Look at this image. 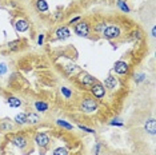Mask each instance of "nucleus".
Returning a JSON list of instances; mask_svg holds the SVG:
<instances>
[{"label": "nucleus", "instance_id": "nucleus-20", "mask_svg": "<svg viewBox=\"0 0 156 155\" xmlns=\"http://www.w3.org/2000/svg\"><path fill=\"white\" fill-rule=\"evenodd\" d=\"M107 28V24L105 23H98L96 26L94 27V30H95V32H98V34H103V31Z\"/></svg>", "mask_w": 156, "mask_h": 155}, {"label": "nucleus", "instance_id": "nucleus-11", "mask_svg": "<svg viewBox=\"0 0 156 155\" xmlns=\"http://www.w3.org/2000/svg\"><path fill=\"white\" fill-rule=\"evenodd\" d=\"M15 28L17 32H26L28 28H30V24H28L27 20L19 19V20H16V23H15Z\"/></svg>", "mask_w": 156, "mask_h": 155}, {"label": "nucleus", "instance_id": "nucleus-32", "mask_svg": "<svg viewBox=\"0 0 156 155\" xmlns=\"http://www.w3.org/2000/svg\"><path fill=\"white\" fill-rule=\"evenodd\" d=\"M43 41H44V35H39V38H37V44L41 45V44H43Z\"/></svg>", "mask_w": 156, "mask_h": 155}, {"label": "nucleus", "instance_id": "nucleus-5", "mask_svg": "<svg viewBox=\"0 0 156 155\" xmlns=\"http://www.w3.org/2000/svg\"><path fill=\"white\" fill-rule=\"evenodd\" d=\"M79 82L81 84H84V86H92V84H95L96 83V78H94L91 75V74H88V72H80L79 74Z\"/></svg>", "mask_w": 156, "mask_h": 155}, {"label": "nucleus", "instance_id": "nucleus-21", "mask_svg": "<svg viewBox=\"0 0 156 155\" xmlns=\"http://www.w3.org/2000/svg\"><path fill=\"white\" fill-rule=\"evenodd\" d=\"M20 44H22V41L20 40H13V41H9L8 43V48L9 50H19V47H20Z\"/></svg>", "mask_w": 156, "mask_h": 155}, {"label": "nucleus", "instance_id": "nucleus-26", "mask_svg": "<svg viewBox=\"0 0 156 155\" xmlns=\"http://www.w3.org/2000/svg\"><path fill=\"white\" fill-rule=\"evenodd\" d=\"M79 128L81 130V131H86V132H88V134H95V130L88 128V127H86V126H83V124H79Z\"/></svg>", "mask_w": 156, "mask_h": 155}, {"label": "nucleus", "instance_id": "nucleus-13", "mask_svg": "<svg viewBox=\"0 0 156 155\" xmlns=\"http://www.w3.org/2000/svg\"><path fill=\"white\" fill-rule=\"evenodd\" d=\"M13 126L9 119H4V121H0V131L3 132H8V131H12Z\"/></svg>", "mask_w": 156, "mask_h": 155}, {"label": "nucleus", "instance_id": "nucleus-33", "mask_svg": "<svg viewBox=\"0 0 156 155\" xmlns=\"http://www.w3.org/2000/svg\"><path fill=\"white\" fill-rule=\"evenodd\" d=\"M79 20H80V17H79V16H77V17H73V19H71V20H69V24H73V23L79 22Z\"/></svg>", "mask_w": 156, "mask_h": 155}, {"label": "nucleus", "instance_id": "nucleus-10", "mask_svg": "<svg viewBox=\"0 0 156 155\" xmlns=\"http://www.w3.org/2000/svg\"><path fill=\"white\" fill-rule=\"evenodd\" d=\"M144 130H145V131H147L148 134H151V135H155V132H156V122H155L154 118L148 119V121L145 122Z\"/></svg>", "mask_w": 156, "mask_h": 155}, {"label": "nucleus", "instance_id": "nucleus-18", "mask_svg": "<svg viewBox=\"0 0 156 155\" xmlns=\"http://www.w3.org/2000/svg\"><path fill=\"white\" fill-rule=\"evenodd\" d=\"M35 108H36V110L39 111V112H45L48 110V104L45 103V102H36V103H35Z\"/></svg>", "mask_w": 156, "mask_h": 155}, {"label": "nucleus", "instance_id": "nucleus-30", "mask_svg": "<svg viewBox=\"0 0 156 155\" xmlns=\"http://www.w3.org/2000/svg\"><path fill=\"white\" fill-rule=\"evenodd\" d=\"M5 72H7V66L4 63H2V64H0V75H4Z\"/></svg>", "mask_w": 156, "mask_h": 155}, {"label": "nucleus", "instance_id": "nucleus-23", "mask_svg": "<svg viewBox=\"0 0 156 155\" xmlns=\"http://www.w3.org/2000/svg\"><path fill=\"white\" fill-rule=\"evenodd\" d=\"M118 7L123 12H129V7L127 5V3L123 2V0H118Z\"/></svg>", "mask_w": 156, "mask_h": 155}, {"label": "nucleus", "instance_id": "nucleus-24", "mask_svg": "<svg viewBox=\"0 0 156 155\" xmlns=\"http://www.w3.org/2000/svg\"><path fill=\"white\" fill-rule=\"evenodd\" d=\"M54 155H68V150L66 147H58L54 150Z\"/></svg>", "mask_w": 156, "mask_h": 155}, {"label": "nucleus", "instance_id": "nucleus-4", "mask_svg": "<svg viewBox=\"0 0 156 155\" xmlns=\"http://www.w3.org/2000/svg\"><path fill=\"white\" fill-rule=\"evenodd\" d=\"M91 92L92 95H94L96 99H101V98H104V95H105V88H104V86H103L101 83H95V84H92L91 86Z\"/></svg>", "mask_w": 156, "mask_h": 155}, {"label": "nucleus", "instance_id": "nucleus-1", "mask_svg": "<svg viewBox=\"0 0 156 155\" xmlns=\"http://www.w3.org/2000/svg\"><path fill=\"white\" fill-rule=\"evenodd\" d=\"M80 110L83 112H87V114H90V112H95L98 110L96 99H94V98H84L83 102L80 103Z\"/></svg>", "mask_w": 156, "mask_h": 155}, {"label": "nucleus", "instance_id": "nucleus-22", "mask_svg": "<svg viewBox=\"0 0 156 155\" xmlns=\"http://www.w3.org/2000/svg\"><path fill=\"white\" fill-rule=\"evenodd\" d=\"M58 124L60 126V127L66 128V130H72V128H73V126L71 124V123L66 122V121H62V119H59V121H58Z\"/></svg>", "mask_w": 156, "mask_h": 155}, {"label": "nucleus", "instance_id": "nucleus-2", "mask_svg": "<svg viewBox=\"0 0 156 155\" xmlns=\"http://www.w3.org/2000/svg\"><path fill=\"white\" fill-rule=\"evenodd\" d=\"M122 34L120 31V27L116 26V24H112V26H107L104 31H103V38L107 39V40H113V39H118Z\"/></svg>", "mask_w": 156, "mask_h": 155}, {"label": "nucleus", "instance_id": "nucleus-17", "mask_svg": "<svg viewBox=\"0 0 156 155\" xmlns=\"http://www.w3.org/2000/svg\"><path fill=\"white\" fill-rule=\"evenodd\" d=\"M15 122L17 123L19 126H23L27 123V118H26V112H20L15 116Z\"/></svg>", "mask_w": 156, "mask_h": 155}, {"label": "nucleus", "instance_id": "nucleus-14", "mask_svg": "<svg viewBox=\"0 0 156 155\" xmlns=\"http://www.w3.org/2000/svg\"><path fill=\"white\" fill-rule=\"evenodd\" d=\"M26 118H27V123H30V124H37L39 121H40L39 115L35 114V112H27Z\"/></svg>", "mask_w": 156, "mask_h": 155}, {"label": "nucleus", "instance_id": "nucleus-28", "mask_svg": "<svg viewBox=\"0 0 156 155\" xmlns=\"http://www.w3.org/2000/svg\"><path fill=\"white\" fill-rule=\"evenodd\" d=\"M109 124H111V126H119V127H122L124 123L123 122H119V119H113L112 122H109Z\"/></svg>", "mask_w": 156, "mask_h": 155}, {"label": "nucleus", "instance_id": "nucleus-25", "mask_svg": "<svg viewBox=\"0 0 156 155\" xmlns=\"http://www.w3.org/2000/svg\"><path fill=\"white\" fill-rule=\"evenodd\" d=\"M60 91H62V94L64 95L66 99H69V98L72 96V91H71L69 88H67V87H62V88H60Z\"/></svg>", "mask_w": 156, "mask_h": 155}, {"label": "nucleus", "instance_id": "nucleus-15", "mask_svg": "<svg viewBox=\"0 0 156 155\" xmlns=\"http://www.w3.org/2000/svg\"><path fill=\"white\" fill-rule=\"evenodd\" d=\"M36 8L40 12H47L48 11V3L45 0H36Z\"/></svg>", "mask_w": 156, "mask_h": 155}, {"label": "nucleus", "instance_id": "nucleus-27", "mask_svg": "<svg viewBox=\"0 0 156 155\" xmlns=\"http://www.w3.org/2000/svg\"><path fill=\"white\" fill-rule=\"evenodd\" d=\"M144 79H145V74H139V75L135 78V82H136V83H140V82H143Z\"/></svg>", "mask_w": 156, "mask_h": 155}, {"label": "nucleus", "instance_id": "nucleus-7", "mask_svg": "<svg viewBox=\"0 0 156 155\" xmlns=\"http://www.w3.org/2000/svg\"><path fill=\"white\" fill-rule=\"evenodd\" d=\"M113 71L116 74H119V75H126V74H128V71H129V67L126 62L119 60V62L115 63V66H113Z\"/></svg>", "mask_w": 156, "mask_h": 155}, {"label": "nucleus", "instance_id": "nucleus-16", "mask_svg": "<svg viewBox=\"0 0 156 155\" xmlns=\"http://www.w3.org/2000/svg\"><path fill=\"white\" fill-rule=\"evenodd\" d=\"M7 103H8V106H11V107H20L22 106V100L19 98L9 96V98H7Z\"/></svg>", "mask_w": 156, "mask_h": 155}, {"label": "nucleus", "instance_id": "nucleus-29", "mask_svg": "<svg viewBox=\"0 0 156 155\" xmlns=\"http://www.w3.org/2000/svg\"><path fill=\"white\" fill-rule=\"evenodd\" d=\"M131 35H132V36H131L132 40H137V39H140V32H139V31H133Z\"/></svg>", "mask_w": 156, "mask_h": 155}, {"label": "nucleus", "instance_id": "nucleus-31", "mask_svg": "<svg viewBox=\"0 0 156 155\" xmlns=\"http://www.w3.org/2000/svg\"><path fill=\"white\" fill-rule=\"evenodd\" d=\"M100 149H101V144H100V143H96V146H95V149H94L95 155H99V154H100Z\"/></svg>", "mask_w": 156, "mask_h": 155}, {"label": "nucleus", "instance_id": "nucleus-3", "mask_svg": "<svg viewBox=\"0 0 156 155\" xmlns=\"http://www.w3.org/2000/svg\"><path fill=\"white\" fill-rule=\"evenodd\" d=\"M73 31L77 36H81V38H87L90 35V31H91V27L87 22H77L75 26H73Z\"/></svg>", "mask_w": 156, "mask_h": 155}, {"label": "nucleus", "instance_id": "nucleus-8", "mask_svg": "<svg viewBox=\"0 0 156 155\" xmlns=\"http://www.w3.org/2000/svg\"><path fill=\"white\" fill-rule=\"evenodd\" d=\"M55 35H56V39H62V40H64V39H68L69 38L71 31H69L68 27L62 26V27H59L58 30L55 31Z\"/></svg>", "mask_w": 156, "mask_h": 155}, {"label": "nucleus", "instance_id": "nucleus-9", "mask_svg": "<svg viewBox=\"0 0 156 155\" xmlns=\"http://www.w3.org/2000/svg\"><path fill=\"white\" fill-rule=\"evenodd\" d=\"M12 143L15 144L16 147H19V149L22 150V149H24V147L27 146L28 142H27V139L24 138L23 135H15V136L12 138Z\"/></svg>", "mask_w": 156, "mask_h": 155}, {"label": "nucleus", "instance_id": "nucleus-12", "mask_svg": "<svg viewBox=\"0 0 156 155\" xmlns=\"http://www.w3.org/2000/svg\"><path fill=\"white\" fill-rule=\"evenodd\" d=\"M116 84H118V82H116V79L113 78L112 75H108L107 79L104 80V88H108V90H115L116 88Z\"/></svg>", "mask_w": 156, "mask_h": 155}, {"label": "nucleus", "instance_id": "nucleus-6", "mask_svg": "<svg viewBox=\"0 0 156 155\" xmlns=\"http://www.w3.org/2000/svg\"><path fill=\"white\" fill-rule=\"evenodd\" d=\"M35 142H36V144L39 147H47L49 142H51V139H49V136L47 135L45 132H37L36 135H35Z\"/></svg>", "mask_w": 156, "mask_h": 155}, {"label": "nucleus", "instance_id": "nucleus-34", "mask_svg": "<svg viewBox=\"0 0 156 155\" xmlns=\"http://www.w3.org/2000/svg\"><path fill=\"white\" fill-rule=\"evenodd\" d=\"M156 36V27H152V38Z\"/></svg>", "mask_w": 156, "mask_h": 155}, {"label": "nucleus", "instance_id": "nucleus-19", "mask_svg": "<svg viewBox=\"0 0 156 155\" xmlns=\"http://www.w3.org/2000/svg\"><path fill=\"white\" fill-rule=\"evenodd\" d=\"M64 71L68 74V75H72V74H75L76 71H79V67L76 64H68L64 67Z\"/></svg>", "mask_w": 156, "mask_h": 155}]
</instances>
